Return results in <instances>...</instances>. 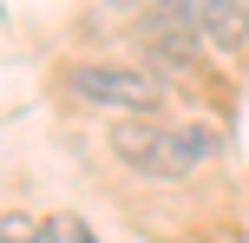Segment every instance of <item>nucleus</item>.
<instances>
[{"label":"nucleus","instance_id":"obj_3","mask_svg":"<svg viewBox=\"0 0 249 243\" xmlns=\"http://www.w3.org/2000/svg\"><path fill=\"white\" fill-rule=\"evenodd\" d=\"M190 20H197V33L210 39V46H249V20H243V0H184Z\"/></svg>","mask_w":249,"mask_h":243},{"label":"nucleus","instance_id":"obj_4","mask_svg":"<svg viewBox=\"0 0 249 243\" xmlns=\"http://www.w3.org/2000/svg\"><path fill=\"white\" fill-rule=\"evenodd\" d=\"M0 243H53V237H46V224H39V217L7 210V217H0Z\"/></svg>","mask_w":249,"mask_h":243},{"label":"nucleus","instance_id":"obj_1","mask_svg":"<svg viewBox=\"0 0 249 243\" xmlns=\"http://www.w3.org/2000/svg\"><path fill=\"white\" fill-rule=\"evenodd\" d=\"M112 158L131 165L138 178L177 184L216 158V125L210 118H124L112 125Z\"/></svg>","mask_w":249,"mask_h":243},{"label":"nucleus","instance_id":"obj_7","mask_svg":"<svg viewBox=\"0 0 249 243\" xmlns=\"http://www.w3.org/2000/svg\"><path fill=\"white\" fill-rule=\"evenodd\" d=\"M243 20H249V0H243Z\"/></svg>","mask_w":249,"mask_h":243},{"label":"nucleus","instance_id":"obj_2","mask_svg":"<svg viewBox=\"0 0 249 243\" xmlns=\"http://www.w3.org/2000/svg\"><path fill=\"white\" fill-rule=\"evenodd\" d=\"M66 86L86 105L118 112V118H158V105H164V79L144 73V66H124V59H72Z\"/></svg>","mask_w":249,"mask_h":243},{"label":"nucleus","instance_id":"obj_5","mask_svg":"<svg viewBox=\"0 0 249 243\" xmlns=\"http://www.w3.org/2000/svg\"><path fill=\"white\" fill-rule=\"evenodd\" d=\"M46 237H53V243H99V237H92V224H86V217H72V210L46 217Z\"/></svg>","mask_w":249,"mask_h":243},{"label":"nucleus","instance_id":"obj_6","mask_svg":"<svg viewBox=\"0 0 249 243\" xmlns=\"http://www.w3.org/2000/svg\"><path fill=\"white\" fill-rule=\"evenodd\" d=\"M105 7H118V13H131V7H138V0H105Z\"/></svg>","mask_w":249,"mask_h":243}]
</instances>
